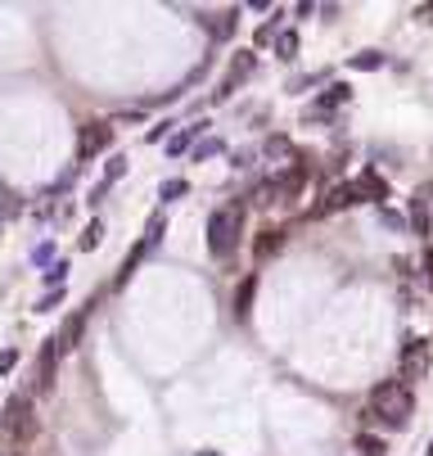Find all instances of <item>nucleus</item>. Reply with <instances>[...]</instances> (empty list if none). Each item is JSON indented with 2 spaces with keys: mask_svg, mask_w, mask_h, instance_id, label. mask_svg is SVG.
Masks as SVG:
<instances>
[{
  "mask_svg": "<svg viewBox=\"0 0 433 456\" xmlns=\"http://www.w3.org/2000/svg\"><path fill=\"white\" fill-rule=\"evenodd\" d=\"M185 190H190V186H185V181H163V199H181Z\"/></svg>",
  "mask_w": 433,
  "mask_h": 456,
  "instance_id": "cd10ccee",
  "label": "nucleus"
},
{
  "mask_svg": "<svg viewBox=\"0 0 433 456\" xmlns=\"http://www.w3.org/2000/svg\"><path fill=\"white\" fill-rule=\"evenodd\" d=\"M370 406H375V416L388 429H402L415 411V393H411V384H402V379H383V384H375V393H370Z\"/></svg>",
  "mask_w": 433,
  "mask_h": 456,
  "instance_id": "f257e3e1",
  "label": "nucleus"
},
{
  "mask_svg": "<svg viewBox=\"0 0 433 456\" xmlns=\"http://www.w3.org/2000/svg\"><path fill=\"white\" fill-rule=\"evenodd\" d=\"M348 204H356V194H352V186H334V190L325 194V204L316 208V213H334V208H348Z\"/></svg>",
  "mask_w": 433,
  "mask_h": 456,
  "instance_id": "ddd939ff",
  "label": "nucleus"
},
{
  "mask_svg": "<svg viewBox=\"0 0 433 456\" xmlns=\"http://www.w3.org/2000/svg\"><path fill=\"white\" fill-rule=\"evenodd\" d=\"M14 362H18V352H14V348H5V352H0V375H9V371H14Z\"/></svg>",
  "mask_w": 433,
  "mask_h": 456,
  "instance_id": "c85d7f7f",
  "label": "nucleus"
},
{
  "mask_svg": "<svg viewBox=\"0 0 433 456\" xmlns=\"http://www.w3.org/2000/svg\"><path fill=\"white\" fill-rule=\"evenodd\" d=\"M352 68H361V72L383 68V55H379V50H361V55H352Z\"/></svg>",
  "mask_w": 433,
  "mask_h": 456,
  "instance_id": "f3484780",
  "label": "nucleus"
},
{
  "mask_svg": "<svg viewBox=\"0 0 433 456\" xmlns=\"http://www.w3.org/2000/svg\"><path fill=\"white\" fill-rule=\"evenodd\" d=\"M194 131H203V127H190V131H181V135H171V140H167V154H181V150H185V145H190V140H194Z\"/></svg>",
  "mask_w": 433,
  "mask_h": 456,
  "instance_id": "b1692460",
  "label": "nucleus"
},
{
  "mask_svg": "<svg viewBox=\"0 0 433 456\" xmlns=\"http://www.w3.org/2000/svg\"><path fill=\"white\" fill-rule=\"evenodd\" d=\"M348 186L356 194V204H383V199H388V181H383L375 167H366L356 181H348Z\"/></svg>",
  "mask_w": 433,
  "mask_h": 456,
  "instance_id": "39448f33",
  "label": "nucleus"
},
{
  "mask_svg": "<svg viewBox=\"0 0 433 456\" xmlns=\"http://www.w3.org/2000/svg\"><path fill=\"white\" fill-rule=\"evenodd\" d=\"M100 240H104V226H100V221H91V226L81 230V240H77V244H81L86 253H91V249H95V244H100Z\"/></svg>",
  "mask_w": 433,
  "mask_h": 456,
  "instance_id": "6ab92c4d",
  "label": "nucleus"
},
{
  "mask_svg": "<svg viewBox=\"0 0 433 456\" xmlns=\"http://www.w3.org/2000/svg\"><path fill=\"white\" fill-rule=\"evenodd\" d=\"M5 429H9V438H28V434H32V402H28V398H9V406H5Z\"/></svg>",
  "mask_w": 433,
  "mask_h": 456,
  "instance_id": "0eeeda50",
  "label": "nucleus"
},
{
  "mask_svg": "<svg viewBox=\"0 0 433 456\" xmlns=\"http://www.w3.org/2000/svg\"><path fill=\"white\" fill-rule=\"evenodd\" d=\"M307 177H312V172H307V163H303V158H293V163L284 167L280 177H271V181H266L271 199H276V204H280V199H293V194L307 186Z\"/></svg>",
  "mask_w": 433,
  "mask_h": 456,
  "instance_id": "7ed1b4c3",
  "label": "nucleus"
},
{
  "mask_svg": "<svg viewBox=\"0 0 433 456\" xmlns=\"http://www.w3.org/2000/svg\"><path fill=\"white\" fill-rule=\"evenodd\" d=\"M253 68H257V55L240 50V55L230 59V68H226V82L217 86V95H213V100H226V95H230V91H235V86H240L244 77H253Z\"/></svg>",
  "mask_w": 433,
  "mask_h": 456,
  "instance_id": "423d86ee",
  "label": "nucleus"
},
{
  "mask_svg": "<svg viewBox=\"0 0 433 456\" xmlns=\"http://www.w3.org/2000/svg\"><path fill=\"white\" fill-rule=\"evenodd\" d=\"M280 249V230H262V240H257V257H266V253H276Z\"/></svg>",
  "mask_w": 433,
  "mask_h": 456,
  "instance_id": "412c9836",
  "label": "nucleus"
},
{
  "mask_svg": "<svg viewBox=\"0 0 433 456\" xmlns=\"http://www.w3.org/2000/svg\"><path fill=\"white\" fill-rule=\"evenodd\" d=\"M64 276H68V262H55L50 271H45V285H55V289H59V285H64Z\"/></svg>",
  "mask_w": 433,
  "mask_h": 456,
  "instance_id": "a878e982",
  "label": "nucleus"
},
{
  "mask_svg": "<svg viewBox=\"0 0 433 456\" xmlns=\"http://www.w3.org/2000/svg\"><path fill=\"white\" fill-rule=\"evenodd\" d=\"M199 456H221V452H199Z\"/></svg>",
  "mask_w": 433,
  "mask_h": 456,
  "instance_id": "2f4dec72",
  "label": "nucleus"
},
{
  "mask_svg": "<svg viewBox=\"0 0 433 456\" xmlns=\"http://www.w3.org/2000/svg\"><path fill=\"white\" fill-rule=\"evenodd\" d=\"M240 221H244V204L217 208V213L208 217V253H213V257H230L235 240H240Z\"/></svg>",
  "mask_w": 433,
  "mask_h": 456,
  "instance_id": "f03ea898",
  "label": "nucleus"
},
{
  "mask_svg": "<svg viewBox=\"0 0 433 456\" xmlns=\"http://www.w3.org/2000/svg\"><path fill=\"white\" fill-rule=\"evenodd\" d=\"M271 41H276V18H271V23H262V28L253 32V45H257V50H262V45H271Z\"/></svg>",
  "mask_w": 433,
  "mask_h": 456,
  "instance_id": "4be33fe9",
  "label": "nucleus"
},
{
  "mask_svg": "<svg viewBox=\"0 0 433 456\" xmlns=\"http://www.w3.org/2000/svg\"><path fill=\"white\" fill-rule=\"evenodd\" d=\"M276 55H280V59H293V55H298V32H276Z\"/></svg>",
  "mask_w": 433,
  "mask_h": 456,
  "instance_id": "dca6fc26",
  "label": "nucleus"
},
{
  "mask_svg": "<svg viewBox=\"0 0 433 456\" xmlns=\"http://www.w3.org/2000/svg\"><path fill=\"white\" fill-rule=\"evenodd\" d=\"M356 452L361 456H383V443L375 434H356Z\"/></svg>",
  "mask_w": 433,
  "mask_h": 456,
  "instance_id": "aec40b11",
  "label": "nucleus"
},
{
  "mask_svg": "<svg viewBox=\"0 0 433 456\" xmlns=\"http://www.w3.org/2000/svg\"><path fill=\"white\" fill-rule=\"evenodd\" d=\"M213 18H217V23H208V32H213L217 41H226V36L240 28V14H235V9H226V14H213Z\"/></svg>",
  "mask_w": 433,
  "mask_h": 456,
  "instance_id": "4468645a",
  "label": "nucleus"
},
{
  "mask_svg": "<svg viewBox=\"0 0 433 456\" xmlns=\"http://www.w3.org/2000/svg\"><path fill=\"white\" fill-rule=\"evenodd\" d=\"M348 95H352L348 86H343V82H334L330 91H325V95H320V100L312 104V113H334V109H339V104H348Z\"/></svg>",
  "mask_w": 433,
  "mask_h": 456,
  "instance_id": "9b49d317",
  "label": "nucleus"
},
{
  "mask_svg": "<svg viewBox=\"0 0 433 456\" xmlns=\"http://www.w3.org/2000/svg\"><path fill=\"white\" fill-rule=\"evenodd\" d=\"M424 371H429V352H424V343H420V339H411V343H406V352H402V384H406V379H420Z\"/></svg>",
  "mask_w": 433,
  "mask_h": 456,
  "instance_id": "6e6552de",
  "label": "nucleus"
},
{
  "mask_svg": "<svg viewBox=\"0 0 433 456\" xmlns=\"http://www.w3.org/2000/svg\"><path fill=\"white\" fill-rule=\"evenodd\" d=\"M122 172H127V154H118V158H113V163H108V172H104V190H108V186H113V181L122 177Z\"/></svg>",
  "mask_w": 433,
  "mask_h": 456,
  "instance_id": "5701e85b",
  "label": "nucleus"
},
{
  "mask_svg": "<svg viewBox=\"0 0 433 456\" xmlns=\"http://www.w3.org/2000/svg\"><path fill=\"white\" fill-rule=\"evenodd\" d=\"M163 230H167V213H154L150 226H145V240H140V244H145V249H154V244L163 240Z\"/></svg>",
  "mask_w": 433,
  "mask_h": 456,
  "instance_id": "2eb2a0df",
  "label": "nucleus"
},
{
  "mask_svg": "<svg viewBox=\"0 0 433 456\" xmlns=\"http://www.w3.org/2000/svg\"><path fill=\"white\" fill-rule=\"evenodd\" d=\"M411 226H415V235H424V230H429V213H424V199H411Z\"/></svg>",
  "mask_w": 433,
  "mask_h": 456,
  "instance_id": "a211bd4d",
  "label": "nucleus"
},
{
  "mask_svg": "<svg viewBox=\"0 0 433 456\" xmlns=\"http://www.w3.org/2000/svg\"><path fill=\"white\" fill-rule=\"evenodd\" d=\"M266 154H276V158H293V150H289V140H284V135H271V140H266Z\"/></svg>",
  "mask_w": 433,
  "mask_h": 456,
  "instance_id": "393cba45",
  "label": "nucleus"
},
{
  "mask_svg": "<svg viewBox=\"0 0 433 456\" xmlns=\"http://www.w3.org/2000/svg\"><path fill=\"white\" fill-rule=\"evenodd\" d=\"M167 131H171V122H163V127H154V131H150V145H158V140H163Z\"/></svg>",
  "mask_w": 433,
  "mask_h": 456,
  "instance_id": "7c9ffc66",
  "label": "nucleus"
},
{
  "mask_svg": "<svg viewBox=\"0 0 433 456\" xmlns=\"http://www.w3.org/2000/svg\"><path fill=\"white\" fill-rule=\"evenodd\" d=\"M55 366H59V348H55L50 339H45V348H41V362H36V389H41V393L55 384Z\"/></svg>",
  "mask_w": 433,
  "mask_h": 456,
  "instance_id": "1a4fd4ad",
  "label": "nucleus"
},
{
  "mask_svg": "<svg viewBox=\"0 0 433 456\" xmlns=\"http://www.w3.org/2000/svg\"><path fill=\"white\" fill-rule=\"evenodd\" d=\"M213 154H221V140H203V145H194V163H199V158H213Z\"/></svg>",
  "mask_w": 433,
  "mask_h": 456,
  "instance_id": "bb28decb",
  "label": "nucleus"
},
{
  "mask_svg": "<svg viewBox=\"0 0 433 456\" xmlns=\"http://www.w3.org/2000/svg\"><path fill=\"white\" fill-rule=\"evenodd\" d=\"M81 326H86V316H68V326H64V330H59V335L50 339V343H55V348H59V357H64V352H72V348H77V339H81Z\"/></svg>",
  "mask_w": 433,
  "mask_h": 456,
  "instance_id": "9d476101",
  "label": "nucleus"
},
{
  "mask_svg": "<svg viewBox=\"0 0 433 456\" xmlns=\"http://www.w3.org/2000/svg\"><path fill=\"white\" fill-rule=\"evenodd\" d=\"M108 145H113V127H108V122H86L77 131V158H95V154H104Z\"/></svg>",
  "mask_w": 433,
  "mask_h": 456,
  "instance_id": "20e7f679",
  "label": "nucleus"
},
{
  "mask_svg": "<svg viewBox=\"0 0 433 456\" xmlns=\"http://www.w3.org/2000/svg\"><path fill=\"white\" fill-rule=\"evenodd\" d=\"M253 294H257V276H244L240 289H235V316H240V321L253 312Z\"/></svg>",
  "mask_w": 433,
  "mask_h": 456,
  "instance_id": "f8f14e48",
  "label": "nucleus"
},
{
  "mask_svg": "<svg viewBox=\"0 0 433 456\" xmlns=\"http://www.w3.org/2000/svg\"><path fill=\"white\" fill-rule=\"evenodd\" d=\"M59 299H64V294H59V289H55V294H45V299L36 303V312H50V307H59Z\"/></svg>",
  "mask_w": 433,
  "mask_h": 456,
  "instance_id": "c756f323",
  "label": "nucleus"
}]
</instances>
